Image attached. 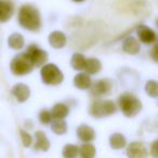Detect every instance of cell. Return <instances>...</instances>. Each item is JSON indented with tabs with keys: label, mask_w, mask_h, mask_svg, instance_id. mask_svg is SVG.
Returning a JSON list of instances; mask_svg holds the SVG:
<instances>
[{
	"label": "cell",
	"mask_w": 158,
	"mask_h": 158,
	"mask_svg": "<svg viewBox=\"0 0 158 158\" xmlns=\"http://www.w3.org/2000/svg\"><path fill=\"white\" fill-rule=\"evenodd\" d=\"M119 107L127 117H134L142 110L141 101L131 93H125L119 98Z\"/></svg>",
	"instance_id": "cell-2"
},
{
	"label": "cell",
	"mask_w": 158,
	"mask_h": 158,
	"mask_svg": "<svg viewBox=\"0 0 158 158\" xmlns=\"http://www.w3.org/2000/svg\"><path fill=\"white\" fill-rule=\"evenodd\" d=\"M85 64H86V57H85L81 53H75V54L73 55L72 60H70V65L76 70L84 69Z\"/></svg>",
	"instance_id": "cell-22"
},
{
	"label": "cell",
	"mask_w": 158,
	"mask_h": 158,
	"mask_svg": "<svg viewBox=\"0 0 158 158\" xmlns=\"http://www.w3.org/2000/svg\"><path fill=\"white\" fill-rule=\"evenodd\" d=\"M19 23L25 29L28 31H38L41 25L40 14L33 6H23L19 12Z\"/></svg>",
	"instance_id": "cell-1"
},
{
	"label": "cell",
	"mask_w": 158,
	"mask_h": 158,
	"mask_svg": "<svg viewBox=\"0 0 158 158\" xmlns=\"http://www.w3.org/2000/svg\"><path fill=\"white\" fill-rule=\"evenodd\" d=\"M101 62L97 59H88L86 60V64H85L84 69L87 72L88 75H94L101 70Z\"/></svg>",
	"instance_id": "cell-19"
},
{
	"label": "cell",
	"mask_w": 158,
	"mask_h": 158,
	"mask_svg": "<svg viewBox=\"0 0 158 158\" xmlns=\"http://www.w3.org/2000/svg\"><path fill=\"white\" fill-rule=\"evenodd\" d=\"M39 120L41 123L44 125H47V123H50L51 120H52V116H51V113L47 110H44L40 112L39 114Z\"/></svg>",
	"instance_id": "cell-27"
},
{
	"label": "cell",
	"mask_w": 158,
	"mask_h": 158,
	"mask_svg": "<svg viewBox=\"0 0 158 158\" xmlns=\"http://www.w3.org/2000/svg\"><path fill=\"white\" fill-rule=\"evenodd\" d=\"M127 140L121 133H114L110 138V145L114 149H121L126 146Z\"/></svg>",
	"instance_id": "cell-18"
},
{
	"label": "cell",
	"mask_w": 158,
	"mask_h": 158,
	"mask_svg": "<svg viewBox=\"0 0 158 158\" xmlns=\"http://www.w3.org/2000/svg\"><path fill=\"white\" fill-rule=\"evenodd\" d=\"M145 90H146L147 94L151 95L153 98H156L158 94V85L155 80H149L146 82V86H145Z\"/></svg>",
	"instance_id": "cell-25"
},
{
	"label": "cell",
	"mask_w": 158,
	"mask_h": 158,
	"mask_svg": "<svg viewBox=\"0 0 158 158\" xmlns=\"http://www.w3.org/2000/svg\"><path fill=\"white\" fill-rule=\"evenodd\" d=\"M25 53L28 55V57L31 59L34 66L44 65L47 62V60H48V53H47L46 51L39 49L37 46H35V44L29 46Z\"/></svg>",
	"instance_id": "cell-6"
},
{
	"label": "cell",
	"mask_w": 158,
	"mask_h": 158,
	"mask_svg": "<svg viewBox=\"0 0 158 158\" xmlns=\"http://www.w3.org/2000/svg\"><path fill=\"white\" fill-rule=\"evenodd\" d=\"M68 107L63 103H57L53 106L52 110H51V116L54 119H64L68 115Z\"/></svg>",
	"instance_id": "cell-17"
},
{
	"label": "cell",
	"mask_w": 158,
	"mask_h": 158,
	"mask_svg": "<svg viewBox=\"0 0 158 158\" xmlns=\"http://www.w3.org/2000/svg\"><path fill=\"white\" fill-rule=\"evenodd\" d=\"M14 11L13 3L9 0H0V23L10 20Z\"/></svg>",
	"instance_id": "cell-10"
},
{
	"label": "cell",
	"mask_w": 158,
	"mask_h": 158,
	"mask_svg": "<svg viewBox=\"0 0 158 158\" xmlns=\"http://www.w3.org/2000/svg\"><path fill=\"white\" fill-rule=\"evenodd\" d=\"M78 154H80L82 158H93L95 156V147L90 143H85L78 148Z\"/></svg>",
	"instance_id": "cell-21"
},
{
	"label": "cell",
	"mask_w": 158,
	"mask_h": 158,
	"mask_svg": "<svg viewBox=\"0 0 158 158\" xmlns=\"http://www.w3.org/2000/svg\"><path fill=\"white\" fill-rule=\"evenodd\" d=\"M156 50H157V48H156V47H155V48H154V53H156ZM154 59H155V61H157V56H156V55H154Z\"/></svg>",
	"instance_id": "cell-29"
},
{
	"label": "cell",
	"mask_w": 158,
	"mask_h": 158,
	"mask_svg": "<svg viewBox=\"0 0 158 158\" xmlns=\"http://www.w3.org/2000/svg\"><path fill=\"white\" fill-rule=\"evenodd\" d=\"M78 146L74 144H67L63 148V157L64 158H76L78 155Z\"/></svg>",
	"instance_id": "cell-24"
},
{
	"label": "cell",
	"mask_w": 158,
	"mask_h": 158,
	"mask_svg": "<svg viewBox=\"0 0 158 158\" xmlns=\"http://www.w3.org/2000/svg\"><path fill=\"white\" fill-rule=\"evenodd\" d=\"M77 136H78L82 142H91L94 140L95 138V132L93 128L87 125H81L77 128Z\"/></svg>",
	"instance_id": "cell-11"
},
{
	"label": "cell",
	"mask_w": 158,
	"mask_h": 158,
	"mask_svg": "<svg viewBox=\"0 0 158 158\" xmlns=\"http://www.w3.org/2000/svg\"><path fill=\"white\" fill-rule=\"evenodd\" d=\"M116 112V106L112 101H94L91 105L90 113L95 118H102V117L110 116Z\"/></svg>",
	"instance_id": "cell-5"
},
{
	"label": "cell",
	"mask_w": 158,
	"mask_h": 158,
	"mask_svg": "<svg viewBox=\"0 0 158 158\" xmlns=\"http://www.w3.org/2000/svg\"><path fill=\"white\" fill-rule=\"evenodd\" d=\"M74 1H77V2H80V1H84V0H74Z\"/></svg>",
	"instance_id": "cell-30"
},
{
	"label": "cell",
	"mask_w": 158,
	"mask_h": 158,
	"mask_svg": "<svg viewBox=\"0 0 158 158\" xmlns=\"http://www.w3.org/2000/svg\"><path fill=\"white\" fill-rule=\"evenodd\" d=\"M51 130L54 132L55 134H64L67 131V125L63 119H55L51 125Z\"/></svg>",
	"instance_id": "cell-23"
},
{
	"label": "cell",
	"mask_w": 158,
	"mask_h": 158,
	"mask_svg": "<svg viewBox=\"0 0 158 158\" xmlns=\"http://www.w3.org/2000/svg\"><path fill=\"white\" fill-rule=\"evenodd\" d=\"M123 50L128 54H136L140 51V44L133 37H128L123 44Z\"/></svg>",
	"instance_id": "cell-16"
},
{
	"label": "cell",
	"mask_w": 158,
	"mask_h": 158,
	"mask_svg": "<svg viewBox=\"0 0 158 158\" xmlns=\"http://www.w3.org/2000/svg\"><path fill=\"white\" fill-rule=\"evenodd\" d=\"M128 158H147L148 152L143 143L132 142L127 147Z\"/></svg>",
	"instance_id": "cell-7"
},
{
	"label": "cell",
	"mask_w": 158,
	"mask_h": 158,
	"mask_svg": "<svg viewBox=\"0 0 158 158\" xmlns=\"http://www.w3.org/2000/svg\"><path fill=\"white\" fill-rule=\"evenodd\" d=\"M36 136V143H35V151H44L47 152L50 148V141L48 140V138L46 136V134L42 131H37L35 133Z\"/></svg>",
	"instance_id": "cell-13"
},
{
	"label": "cell",
	"mask_w": 158,
	"mask_h": 158,
	"mask_svg": "<svg viewBox=\"0 0 158 158\" xmlns=\"http://www.w3.org/2000/svg\"><path fill=\"white\" fill-rule=\"evenodd\" d=\"M8 44H9L10 48L14 49V50H20L24 46V37L21 34L14 33L9 37Z\"/></svg>",
	"instance_id": "cell-20"
},
{
	"label": "cell",
	"mask_w": 158,
	"mask_h": 158,
	"mask_svg": "<svg viewBox=\"0 0 158 158\" xmlns=\"http://www.w3.org/2000/svg\"><path fill=\"white\" fill-rule=\"evenodd\" d=\"M91 88V93L93 95H103L106 94L112 89V82L110 79H102L97 81Z\"/></svg>",
	"instance_id": "cell-9"
},
{
	"label": "cell",
	"mask_w": 158,
	"mask_h": 158,
	"mask_svg": "<svg viewBox=\"0 0 158 158\" xmlns=\"http://www.w3.org/2000/svg\"><path fill=\"white\" fill-rule=\"evenodd\" d=\"M158 142L157 141H155V142L152 144V147H151V155L153 156V158H157L158 157Z\"/></svg>",
	"instance_id": "cell-28"
},
{
	"label": "cell",
	"mask_w": 158,
	"mask_h": 158,
	"mask_svg": "<svg viewBox=\"0 0 158 158\" xmlns=\"http://www.w3.org/2000/svg\"><path fill=\"white\" fill-rule=\"evenodd\" d=\"M33 68L34 65L26 53L16 55L11 62L12 73L14 75H18V76H23V75L28 74L33 70Z\"/></svg>",
	"instance_id": "cell-3"
},
{
	"label": "cell",
	"mask_w": 158,
	"mask_h": 158,
	"mask_svg": "<svg viewBox=\"0 0 158 158\" xmlns=\"http://www.w3.org/2000/svg\"><path fill=\"white\" fill-rule=\"evenodd\" d=\"M20 134L22 136V142H23V145L25 147H29L33 143V138L31 135L28 133V132L24 131V130H20Z\"/></svg>",
	"instance_id": "cell-26"
},
{
	"label": "cell",
	"mask_w": 158,
	"mask_h": 158,
	"mask_svg": "<svg viewBox=\"0 0 158 158\" xmlns=\"http://www.w3.org/2000/svg\"><path fill=\"white\" fill-rule=\"evenodd\" d=\"M42 81L47 85L56 86L63 81V74L54 64H47L41 68Z\"/></svg>",
	"instance_id": "cell-4"
},
{
	"label": "cell",
	"mask_w": 158,
	"mask_h": 158,
	"mask_svg": "<svg viewBox=\"0 0 158 158\" xmlns=\"http://www.w3.org/2000/svg\"><path fill=\"white\" fill-rule=\"evenodd\" d=\"M49 42L53 48L61 49L66 44V36L62 31H53L49 36Z\"/></svg>",
	"instance_id": "cell-14"
},
{
	"label": "cell",
	"mask_w": 158,
	"mask_h": 158,
	"mask_svg": "<svg viewBox=\"0 0 158 158\" xmlns=\"http://www.w3.org/2000/svg\"><path fill=\"white\" fill-rule=\"evenodd\" d=\"M12 94L19 102H25L31 95V90L24 84H18L12 88Z\"/></svg>",
	"instance_id": "cell-12"
},
{
	"label": "cell",
	"mask_w": 158,
	"mask_h": 158,
	"mask_svg": "<svg viewBox=\"0 0 158 158\" xmlns=\"http://www.w3.org/2000/svg\"><path fill=\"white\" fill-rule=\"evenodd\" d=\"M136 33H138L139 39L143 42V44H153L156 40V34L153 29L148 28L145 25H140L136 28Z\"/></svg>",
	"instance_id": "cell-8"
},
{
	"label": "cell",
	"mask_w": 158,
	"mask_h": 158,
	"mask_svg": "<svg viewBox=\"0 0 158 158\" xmlns=\"http://www.w3.org/2000/svg\"><path fill=\"white\" fill-rule=\"evenodd\" d=\"M74 85L76 88L81 89V90H86V89H89L91 87V79L88 74L80 73V74L75 76Z\"/></svg>",
	"instance_id": "cell-15"
}]
</instances>
